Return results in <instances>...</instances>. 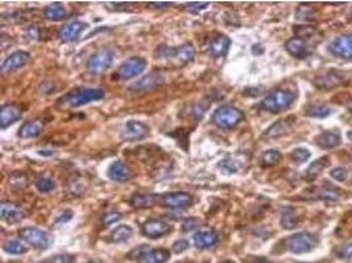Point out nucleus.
I'll use <instances>...</instances> for the list:
<instances>
[{
    "label": "nucleus",
    "mask_w": 352,
    "mask_h": 263,
    "mask_svg": "<svg viewBox=\"0 0 352 263\" xmlns=\"http://www.w3.org/2000/svg\"><path fill=\"white\" fill-rule=\"evenodd\" d=\"M106 92L102 88H78L65 95L61 99V103L70 108H78L85 104L102 100Z\"/></svg>",
    "instance_id": "1"
},
{
    "label": "nucleus",
    "mask_w": 352,
    "mask_h": 263,
    "mask_svg": "<svg viewBox=\"0 0 352 263\" xmlns=\"http://www.w3.org/2000/svg\"><path fill=\"white\" fill-rule=\"evenodd\" d=\"M295 100V94L289 90H273L261 102V108L270 113L283 112L293 104Z\"/></svg>",
    "instance_id": "2"
},
{
    "label": "nucleus",
    "mask_w": 352,
    "mask_h": 263,
    "mask_svg": "<svg viewBox=\"0 0 352 263\" xmlns=\"http://www.w3.org/2000/svg\"><path fill=\"white\" fill-rule=\"evenodd\" d=\"M244 113L234 106H222L213 115V123L219 129H232L243 121Z\"/></svg>",
    "instance_id": "3"
},
{
    "label": "nucleus",
    "mask_w": 352,
    "mask_h": 263,
    "mask_svg": "<svg viewBox=\"0 0 352 263\" xmlns=\"http://www.w3.org/2000/svg\"><path fill=\"white\" fill-rule=\"evenodd\" d=\"M146 69V59L143 57H131L127 60H124L120 66L116 69L115 73L113 74L114 80L118 82H125L132 78H136L140 74L144 73Z\"/></svg>",
    "instance_id": "4"
},
{
    "label": "nucleus",
    "mask_w": 352,
    "mask_h": 263,
    "mask_svg": "<svg viewBox=\"0 0 352 263\" xmlns=\"http://www.w3.org/2000/svg\"><path fill=\"white\" fill-rule=\"evenodd\" d=\"M18 236L23 241H25L28 245L33 246L34 249L40 250H46L52 246L53 237L43 229L34 227H27L18 230Z\"/></svg>",
    "instance_id": "5"
},
{
    "label": "nucleus",
    "mask_w": 352,
    "mask_h": 263,
    "mask_svg": "<svg viewBox=\"0 0 352 263\" xmlns=\"http://www.w3.org/2000/svg\"><path fill=\"white\" fill-rule=\"evenodd\" d=\"M286 249L293 254H306L318 245V238L309 232L293 234L285 241Z\"/></svg>",
    "instance_id": "6"
},
{
    "label": "nucleus",
    "mask_w": 352,
    "mask_h": 263,
    "mask_svg": "<svg viewBox=\"0 0 352 263\" xmlns=\"http://www.w3.org/2000/svg\"><path fill=\"white\" fill-rule=\"evenodd\" d=\"M157 204H160L161 207H165V208L182 211V209L190 208L194 204V199L188 192L173 191V192H166V194L158 195Z\"/></svg>",
    "instance_id": "7"
},
{
    "label": "nucleus",
    "mask_w": 352,
    "mask_h": 263,
    "mask_svg": "<svg viewBox=\"0 0 352 263\" xmlns=\"http://www.w3.org/2000/svg\"><path fill=\"white\" fill-rule=\"evenodd\" d=\"M114 62V52L108 48H103L95 52L87 60V71L92 75H100L111 67Z\"/></svg>",
    "instance_id": "8"
},
{
    "label": "nucleus",
    "mask_w": 352,
    "mask_h": 263,
    "mask_svg": "<svg viewBox=\"0 0 352 263\" xmlns=\"http://www.w3.org/2000/svg\"><path fill=\"white\" fill-rule=\"evenodd\" d=\"M164 83L165 76L161 73H158V71H155V73H151L146 76H144L143 79H140L139 82L134 83L128 90L132 94H145V92H149V91L156 90V88L164 85Z\"/></svg>",
    "instance_id": "9"
},
{
    "label": "nucleus",
    "mask_w": 352,
    "mask_h": 263,
    "mask_svg": "<svg viewBox=\"0 0 352 263\" xmlns=\"http://www.w3.org/2000/svg\"><path fill=\"white\" fill-rule=\"evenodd\" d=\"M149 134V128L144 123L129 120L122 129V138L124 141H140Z\"/></svg>",
    "instance_id": "10"
},
{
    "label": "nucleus",
    "mask_w": 352,
    "mask_h": 263,
    "mask_svg": "<svg viewBox=\"0 0 352 263\" xmlns=\"http://www.w3.org/2000/svg\"><path fill=\"white\" fill-rule=\"evenodd\" d=\"M141 232L148 238H161V237L166 236L172 232V227L168 222L158 218H151V220L145 221L141 227Z\"/></svg>",
    "instance_id": "11"
},
{
    "label": "nucleus",
    "mask_w": 352,
    "mask_h": 263,
    "mask_svg": "<svg viewBox=\"0 0 352 263\" xmlns=\"http://www.w3.org/2000/svg\"><path fill=\"white\" fill-rule=\"evenodd\" d=\"M331 54L343 59H352V34L339 36L328 45Z\"/></svg>",
    "instance_id": "12"
},
{
    "label": "nucleus",
    "mask_w": 352,
    "mask_h": 263,
    "mask_svg": "<svg viewBox=\"0 0 352 263\" xmlns=\"http://www.w3.org/2000/svg\"><path fill=\"white\" fill-rule=\"evenodd\" d=\"M295 123V117L294 116H289L286 118H281L277 123L270 125L267 130L263 134V138L264 139H274V138H280V137L285 136L293 129Z\"/></svg>",
    "instance_id": "13"
},
{
    "label": "nucleus",
    "mask_w": 352,
    "mask_h": 263,
    "mask_svg": "<svg viewBox=\"0 0 352 263\" xmlns=\"http://www.w3.org/2000/svg\"><path fill=\"white\" fill-rule=\"evenodd\" d=\"M87 24L82 22H78V20H74V22H70L67 24L62 25L57 32V37L60 41L62 43H71V41H76L79 38V36L82 34L83 30L86 29Z\"/></svg>",
    "instance_id": "14"
},
{
    "label": "nucleus",
    "mask_w": 352,
    "mask_h": 263,
    "mask_svg": "<svg viewBox=\"0 0 352 263\" xmlns=\"http://www.w3.org/2000/svg\"><path fill=\"white\" fill-rule=\"evenodd\" d=\"M25 216H27L25 211L17 204L11 203V201H3L0 204V217L3 221H6L7 224L20 222L24 220Z\"/></svg>",
    "instance_id": "15"
},
{
    "label": "nucleus",
    "mask_w": 352,
    "mask_h": 263,
    "mask_svg": "<svg viewBox=\"0 0 352 263\" xmlns=\"http://www.w3.org/2000/svg\"><path fill=\"white\" fill-rule=\"evenodd\" d=\"M23 116V108L18 104L9 103L4 104L0 108V128L2 129H7L12 124H15L16 121H18Z\"/></svg>",
    "instance_id": "16"
},
{
    "label": "nucleus",
    "mask_w": 352,
    "mask_h": 263,
    "mask_svg": "<svg viewBox=\"0 0 352 263\" xmlns=\"http://www.w3.org/2000/svg\"><path fill=\"white\" fill-rule=\"evenodd\" d=\"M29 59H31L29 53L24 52V50H17V52L12 53V54L6 58V60L2 65V71L4 74L13 73L16 70L24 67L29 62Z\"/></svg>",
    "instance_id": "17"
},
{
    "label": "nucleus",
    "mask_w": 352,
    "mask_h": 263,
    "mask_svg": "<svg viewBox=\"0 0 352 263\" xmlns=\"http://www.w3.org/2000/svg\"><path fill=\"white\" fill-rule=\"evenodd\" d=\"M44 128H45V121L43 118L28 120L18 129V137L20 138H36L43 133Z\"/></svg>",
    "instance_id": "18"
},
{
    "label": "nucleus",
    "mask_w": 352,
    "mask_h": 263,
    "mask_svg": "<svg viewBox=\"0 0 352 263\" xmlns=\"http://www.w3.org/2000/svg\"><path fill=\"white\" fill-rule=\"evenodd\" d=\"M107 175L111 180L116 181V183H127L132 178V171L127 165L120 162V160H116L108 167Z\"/></svg>",
    "instance_id": "19"
},
{
    "label": "nucleus",
    "mask_w": 352,
    "mask_h": 263,
    "mask_svg": "<svg viewBox=\"0 0 352 263\" xmlns=\"http://www.w3.org/2000/svg\"><path fill=\"white\" fill-rule=\"evenodd\" d=\"M193 239H194V245L198 249H209L218 244L219 236L213 229H200L194 234Z\"/></svg>",
    "instance_id": "20"
},
{
    "label": "nucleus",
    "mask_w": 352,
    "mask_h": 263,
    "mask_svg": "<svg viewBox=\"0 0 352 263\" xmlns=\"http://www.w3.org/2000/svg\"><path fill=\"white\" fill-rule=\"evenodd\" d=\"M231 46V39L226 34H219V36L214 37L210 41L209 50L210 54L214 58H222L228 53V49Z\"/></svg>",
    "instance_id": "21"
},
{
    "label": "nucleus",
    "mask_w": 352,
    "mask_h": 263,
    "mask_svg": "<svg viewBox=\"0 0 352 263\" xmlns=\"http://www.w3.org/2000/svg\"><path fill=\"white\" fill-rule=\"evenodd\" d=\"M170 259V251L168 249H148L140 255L139 263H166Z\"/></svg>",
    "instance_id": "22"
},
{
    "label": "nucleus",
    "mask_w": 352,
    "mask_h": 263,
    "mask_svg": "<svg viewBox=\"0 0 352 263\" xmlns=\"http://www.w3.org/2000/svg\"><path fill=\"white\" fill-rule=\"evenodd\" d=\"M285 49L288 50L289 54L298 58V59H305L310 54L309 46L306 45L305 39H301L298 37H293V38L289 39L285 45Z\"/></svg>",
    "instance_id": "23"
},
{
    "label": "nucleus",
    "mask_w": 352,
    "mask_h": 263,
    "mask_svg": "<svg viewBox=\"0 0 352 263\" xmlns=\"http://www.w3.org/2000/svg\"><path fill=\"white\" fill-rule=\"evenodd\" d=\"M342 82H343V80H342V74L338 73L337 70H331L328 73L323 74V75L317 78L316 86L319 90L327 91L339 86Z\"/></svg>",
    "instance_id": "24"
},
{
    "label": "nucleus",
    "mask_w": 352,
    "mask_h": 263,
    "mask_svg": "<svg viewBox=\"0 0 352 263\" xmlns=\"http://www.w3.org/2000/svg\"><path fill=\"white\" fill-rule=\"evenodd\" d=\"M158 203V195L155 194H135L129 199L131 207L136 209L152 208Z\"/></svg>",
    "instance_id": "25"
},
{
    "label": "nucleus",
    "mask_w": 352,
    "mask_h": 263,
    "mask_svg": "<svg viewBox=\"0 0 352 263\" xmlns=\"http://www.w3.org/2000/svg\"><path fill=\"white\" fill-rule=\"evenodd\" d=\"M316 143L319 148L328 150V149H334L337 148V146H339L340 143H342V137H340V134L337 133V132H330V130H327V132H322V133L317 137Z\"/></svg>",
    "instance_id": "26"
},
{
    "label": "nucleus",
    "mask_w": 352,
    "mask_h": 263,
    "mask_svg": "<svg viewBox=\"0 0 352 263\" xmlns=\"http://www.w3.org/2000/svg\"><path fill=\"white\" fill-rule=\"evenodd\" d=\"M328 164H330V158L328 157H322V158H319V159L314 160L313 164L309 166V169L306 170V173H305V179L309 181L316 180V179L318 178L322 173H323V170L328 166Z\"/></svg>",
    "instance_id": "27"
},
{
    "label": "nucleus",
    "mask_w": 352,
    "mask_h": 263,
    "mask_svg": "<svg viewBox=\"0 0 352 263\" xmlns=\"http://www.w3.org/2000/svg\"><path fill=\"white\" fill-rule=\"evenodd\" d=\"M44 16L50 22H60L67 16V11L62 4L52 3L45 7L44 9Z\"/></svg>",
    "instance_id": "28"
},
{
    "label": "nucleus",
    "mask_w": 352,
    "mask_h": 263,
    "mask_svg": "<svg viewBox=\"0 0 352 263\" xmlns=\"http://www.w3.org/2000/svg\"><path fill=\"white\" fill-rule=\"evenodd\" d=\"M174 58H177L181 64H189L195 58V48L190 43L183 44L174 49Z\"/></svg>",
    "instance_id": "29"
},
{
    "label": "nucleus",
    "mask_w": 352,
    "mask_h": 263,
    "mask_svg": "<svg viewBox=\"0 0 352 263\" xmlns=\"http://www.w3.org/2000/svg\"><path fill=\"white\" fill-rule=\"evenodd\" d=\"M280 222H281V227H283L284 229H294L298 225V222H300L297 212L293 208H285L283 211V213H281V220H280Z\"/></svg>",
    "instance_id": "30"
},
{
    "label": "nucleus",
    "mask_w": 352,
    "mask_h": 263,
    "mask_svg": "<svg viewBox=\"0 0 352 263\" xmlns=\"http://www.w3.org/2000/svg\"><path fill=\"white\" fill-rule=\"evenodd\" d=\"M132 236H134V229L129 225H120L111 233V241L114 244H123V242H127Z\"/></svg>",
    "instance_id": "31"
},
{
    "label": "nucleus",
    "mask_w": 352,
    "mask_h": 263,
    "mask_svg": "<svg viewBox=\"0 0 352 263\" xmlns=\"http://www.w3.org/2000/svg\"><path fill=\"white\" fill-rule=\"evenodd\" d=\"M3 250L6 251L7 254L22 255L27 253L28 248L18 239H7L3 244Z\"/></svg>",
    "instance_id": "32"
},
{
    "label": "nucleus",
    "mask_w": 352,
    "mask_h": 263,
    "mask_svg": "<svg viewBox=\"0 0 352 263\" xmlns=\"http://www.w3.org/2000/svg\"><path fill=\"white\" fill-rule=\"evenodd\" d=\"M340 192L337 187L325 183L317 192V197L321 200H327V201H335V200L339 199Z\"/></svg>",
    "instance_id": "33"
},
{
    "label": "nucleus",
    "mask_w": 352,
    "mask_h": 263,
    "mask_svg": "<svg viewBox=\"0 0 352 263\" xmlns=\"http://www.w3.org/2000/svg\"><path fill=\"white\" fill-rule=\"evenodd\" d=\"M9 187L13 188V190H24L29 185V178L25 173L22 171H17V173H12L9 175L8 179Z\"/></svg>",
    "instance_id": "34"
},
{
    "label": "nucleus",
    "mask_w": 352,
    "mask_h": 263,
    "mask_svg": "<svg viewBox=\"0 0 352 263\" xmlns=\"http://www.w3.org/2000/svg\"><path fill=\"white\" fill-rule=\"evenodd\" d=\"M283 155L280 153L277 149H270V150H267L263 153L261 155V164L264 166H274L281 160Z\"/></svg>",
    "instance_id": "35"
},
{
    "label": "nucleus",
    "mask_w": 352,
    "mask_h": 263,
    "mask_svg": "<svg viewBox=\"0 0 352 263\" xmlns=\"http://www.w3.org/2000/svg\"><path fill=\"white\" fill-rule=\"evenodd\" d=\"M34 186H36L37 191L41 192V194H48V192H52L55 188L54 180H52L48 176H40L36 181H34Z\"/></svg>",
    "instance_id": "36"
},
{
    "label": "nucleus",
    "mask_w": 352,
    "mask_h": 263,
    "mask_svg": "<svg viewBox=\"0 0 352 263\" xmlns=\"http://www.w3.org/2000/svg\"><path fill=\"white\" fill-rule=\"evenodd\" d=\"M331 109L327 106H310L309 108H306L305 111V115L310 116V117H317V118H325L327 116H330Z\"/></svg>",
    "instance_id": "37"
},
{
    "label": "nucleus",
    "mask_w": 352,
    "mask_h": 263,
    "mask_svg": "<svg viewBox=\"0 0 352 263\" xmlns=\"http://www.w3.org/2000/svg\"><path fill=\"white\" fill-rule=\"evenodd\" d=\"M290 158L295 164H304L310 158V151L305 148H297L291 151Z\"/></svg>",
    "instance_id": "38"
},
{
    "label": "nucleus",
    "mask_w": 352,
    "mask_h": 263,
    "mask_svg": "<svg viewBox=\"0 0 352 263\" xmlns=\"http://www.w3.org/2000/svg\"><path fill=\"white\" fill-rule=\"evenodd\" d=\"M317 16V12L314 11L311 7H306V6H301L300 8L297 9V18L300 20H304V22H309V20H314Z\"/></svg>",
    "instance_id": "39"
},
{
    "label": "nucleus",
    "mask_w": 352,
    "mask_h": 263,
    "mask_svg": "<svg viewBox=\"0 0 352 263\" xmlns=\"http://www.w3.org/2000/svg\"><path fill=\"white\" fill-rule=\"evenodd\" d=\"M122 213L120 212H116V211H113V212H108V213H104L103 216H102V225L103 227H109V225H114L116 224L118 221L122 220Z\"/></svg>",
    "instance_id": "40"
},
{
    "label": "nucleus",
    "mask_w": 352,
    "mask_h": 263,
    "mask_svg": "<svg viewBox=\"0 0 352 263\" xmlns=\"http://www.w3.org/2000/svg\"><path fill=\"white\" fill-rule=\"evenodd\" d=\"M294 33L301 39L309 38V37H313L316 34V28L309 27V25H300V27L294 28Z\"/></svg>",
    "instance_id": "41"
},
{
    "label": "nucleus",
    "mask_w": 352,
    "mask_h": 263,
    "mask_svg": "<svg viewBox=\"0 0 352 263\" xmlns=\"http://www.w3.org/2000/svg\"><path fill=\"white\" fill-rule=\"evenodd\" d=\"M219 169L222 170V173L225 175H231V174H235L237 171V165L235 164V160H232L231 158H226L220 162L219 165Z\"/></svg>",
    "instance_id": "42"
},
{
    "label": "nucleus",
    "mask_w": 352,
    "mask_h": 263,
    "mask_svg": "<svg viewBox=\"0 0 352 263\" xmlns=\"http://www.w3.org/2000/svg\"><path fill=\"white\" fill-rule=\"evenodd\" d=\"M337 257L342 258V259H348L352 257V244H344V245L339 246L335 251Z\"/></svg>",
    "instance_id": "43"
},
{
    "label": "nucleus",
    "mask_w": 352,
    "mask_h": 263,
    "mask_svg": "<svg viewBox=\"0 0 352 263\" xmlns=\"http://www.w3.org/2000/svg\"><path fill=\"white\" fill-rule=\"evenodd\" d=\"M27 37L29 39H41L44 37L43 28L37 27V25H31L27 29Z\"/></svg>",
    "instance_id": "44"
},
{
    "label": "nucleus",
    "mask_w": 352,
    "mask_h": 263,
    "mask_svg": "<svg viewBox=\"0 0 352 263\" xmlns=\"http://www.w3.org/2000/svg\"><path fill=\"white\" fill-rule=\"evenodd\" d=\"M331 178L337 181H344L348 178V170L346 167H337L331 171Z\"/></svg>",
    "instance_id": "45"
},
{
    "label": "nucleus",
    "mask_w": 352,
    "mask_h": 263,
    "mask_svg": "<svg viewBox=\"0 0 352 263\" xmlns=\"http://www.w3.org/2000/svg\"><path fill=\"white\" fill-rule=\"evenodd\" d=\"M49 263H76V258L69 254H58L50 258Z\"/></svg>",
    "instance_id": "46"
},
{
    "label": "nucleus",
    "mask_w": 352,
    "mask_h": 263,
    "mask_svg": "<svg viewBox=\"0 0 352 263\" xmlns=\"http://www.w3.org/2000/svg\"><path fill=\"white\" fill-rule=\"evenodd\" d=\"M188 249H189V242L186 241V239H178V241L174 242L173 246H172L173 253H176V254H178V255L185 253Z\"/></svg>",
    "instance_id": "47"
},
{
    "label": "nucleus",
    "mask_w": 352,
    "mask_h": 263,
    "mask_svg": "<svg viewBox=\"0 0 352 263\" xmlns=\"http://www.w3.org/2000/svg\"><path fill=\"white\" fill-rule=\"evenodd\" d=\"M207 108H209V106H203L202 103H198L195 104L194 107H193V111H192V115L194 116L197 120H199V118H202L205 116V113H206Z\"/></svg>",
    "instance_id": "48"
},
{
    "label": "nucleus",
    "mask_w": 352,
    "mask_h": 263,
    "mask_svg": "<svg viewBox=\"0 0 352 263\" xmlns=\"http://www.w3.org/2000/svg\"><path fill=\"white\" fill-rule=\"evenodd\" d=\"M210 3H207V2H193V3H189L188 8L192 11V12H200V11H203V9H206L207 7H209Z\"/></svg>",
    "instance_id": "49"
},
{
    "label": "nucleus",
    "mask_w": 352,
    "mask_h": 263,
    "mask_svg": "<svg viewBox=\"0 0 352 263\" xmlns=\"http://www.w3.org/2000/svg\"><path fill=\"white\" fill-rule=\"evenodd\" d=\"M74 213L71 209H66V211H64L60 216H57V218H55V224H65V222H67V221H70L71 218H73Z\"/></svg>",
    "instance_id": "50"
},
{
    "label": "nucleus",
    "mask_w": 352,
    "mask_h": 263,
    "mask_svg": "<svg viewBox=\"0 0 352 263\" xmlns=\"http://www.w3.org/2000/svg\"><path fill=\"white\" fill-rule=\"evenodd\" d=\"M148 248L149 246H146V245H143V246H139L137 249H135V250H132L128 254V257L131 258V259H139L140 258V255L143 254V253H145L146 250H148Z\"/></svg>",
    "instance_id": "51"
},
{
    "label": "nucleus",
    "mask_w": 352,
    "mask_h": 263,
    "mask_svg": "<svg viewBox=\"0 0 352 263\" xmlns=\"http://www.w3.org/2000/svg\"><path fill=\"white\" fill-rule=\"evenodd\" d=\"M149 6L152 7H156V8H166V7H170L172 6V3H168V2H160V3H149Z\"/></svg>",
    "instance_id": "52"
},
{
    "label": "nucleus",
    "mask_w": 352,
    "mask_h": 263,
    "mask_svg": "<svg viewBox=\"0 0 352 263\" xmlns=\"http://www.w3.org/2000/svg\"><path fill=\"white\" fill-rule=\"evenodd\" d=\"M255 263H274V262H270V260L268 259H264V258H261V259H257Z\"/></svg>",
    "instance_id": "53"
},
{
    "label": "nucleus",
    "mask_w": 352,
    "mask_h": 263,
    "mask_svg": "<svg viewBox=\"0 0 352 263\" xmlns=\"http://www.w3.org/2000/svg\"><path fill=\"white\" fill-rule=\"evenodd\" d=\"M220 263H235L234 260H230V259H226V260H223V262H220Z\"/></svg>",
    "instance_id": "54"
},
{
    "label": "nucleus",
    "mask_w": 352,
    "mask_h": 263,
    "mask_svg": "<svg viewBox=\"0 0 352 263\" xmlns=\"http://www.w3.org/2000/svg\"><path fill=\"white\" fill-rule=\"evenodd\" d=\"M40 263H49V259L48 260H44V262H40Z\"/></svg>",
    "instance_id": "55"
},
{
    "label": "nucleus",
    "mask_w": 352,
    "mask_h": 263,
    "mask_svg": "<svg viewBox=\"0 0 352 263\" xmlns=\"http://www.w3.org/2000/svg\"><path fill=\"white\" fill-rule=\"evenodd\" d=\"M87 263H98V262H87Z\"/></svg>",
    "instance_id": "56"
},
{
    "label": "nucleus",
    "mask_w": 352,
    "mask_h": 263,
    "mask_svg": "<svg viewBox=\"0 0 352 263\" xmlns=\"http://www.w3.org/2000/svg\"><path fill=\"white\" fill-rule=\"evenodd\" d=\"M200 263H209V262H200Z\"/></svg>",
    "instance_id": "57"
}]
</instances>
